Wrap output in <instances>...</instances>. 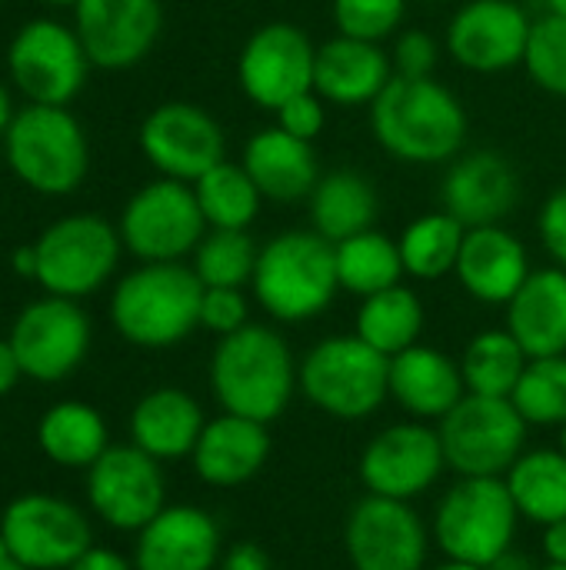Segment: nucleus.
Wrapping results in <instances>:
<instances>
[{"label":"nucleus","instance_id":"42","mask_svg":"<svg viewBox=\"0 0 566 570\" xmlns=\"http://www.w3.org/2000/svg\"><path fill=\"white\" fill-rule=\"evenodd\" d=\"M247 324H250V304H247L244 287H203V301H200L203 331L227 337Z\"/></svg>","mask_w":566,"mask_h":570},{"label":"nucleus","instance_id":"29","mask_svg":"<svg viewBox=\"0 0 566 570\" xmlns=\"http://www.w3.org/2000/svg\"><path fill=\"white\" fill-rule=\"evenodd\" d=\"M527 357H557L566 354V271L537 267L524 287L507 304L504 324Z\"/></svg>","mask_w":566,"mask_h":570},{"label":"nucleus","instance_id":"48","mask_svg":"<svg viewBox=\"0 0 566 570\" xmlns=\"http://www.w3.org/2000/svg\"><path fill=\"white\" fill-rule=\"evenodd\" d=\"M540 548H544L547 564H566V518L564 521H554V524H547V528H544Z\"/></svg>","mask_w":566,"mask_h":570},{"label":"nucleus","instance_id":"50","mask_svg":"<svg viewBox=\"0 0 566 570\" xmlns=\"http://www.w3.org/2000/svg\"><path fill=\"white\" fill-rule=\"evenodd\" d=\"M487 570H540V564L527 554V551H517V548H510V551H504L494 564Z\"/></svg>","mask_w":566,"mask_h":570},{"label":"nucleus","instance_id":"59","mask_svg":"<svg viewBox=\"0 0 566 570\" xmlns=\"http://www.w3.org/2000/svg\"><path fill=\"white\" fill-rule=\"evenodd\" d=\"M427 3H444V0H427Z\"/></svg>","mask_w":566,"mask_h":570},{"label":"nucleus","instance_id":"38","mask_svg":"<svg viewBox=\"0 0 566 570\" xmlns=\"http://www.w3.org/2000/svg\"><path fill=\"white\" fill-rule=\"evenodd\" d=\"M514 407L530 428H564L566 424V354L530 357L514 394Z\"/></svg>","mask_w":566,"mask_h":570},{"label":"nucleus","instance_id":"14","mask_svg":"<svg viewBox=\"0 0 566 570\" xmlns=\"http://www.w3.org/2000/svg\"><path fill=\"white\" fill-rule=\"evenodd\" d=\"M0 538L30 570H67L93 548L87 514L50 494H23L10 501L0 518Z\"/></svg>","mask_w":566,"mask_h":570},{"label":"nucleus","instance_id":"45","mask_svg":"<svg viewBox=\"0 0 566 570\" xmlns=\"http://www.w3.org/2000/svg\"><path fill=\"white\" fill-rule=\"evenodd\" d=\"M537 234L550 261L566 271V184L544 200L537 214Z\"/></svg>","mask_w":566,"mask_h":570},{"label":"nucleus","instance_id":"53","mask_svg":"<svg viewBox=\"0 0 566 570\" xmlns=\"http://www.w3.org/2000/svg\"><path fill=\"white\" fill-rule=\"evenodd\" d=\"M0 570H30V568H23L13 554H10V548H7V541L0 538Z\"/></svg>","mask_w":566,"mask_h":570},{"label":"nucleus","instance_id":"24","mask_svg":"<svg viewBox=\"0 0 566 570\" xmlns=\"http://www.w3.org/2000/svg\"><path fill=\"white\" fill-rule=\"evenodd\" d=\"M390 397L414 417L440 424L464 397L467 384L460 361L430 344H414L390 357Z\"/></svg>","mask_w":566,"mask_h":570},{"label":"nucleus","instance_id":"8","mask_svg":"<svg viewBox=\"0 0 566 570\" xmlns=\"http://www.w3.org/2000/svg\"><path fill=\"white\" fill-rule=\"evenodd\" d=\"M437 431L447 468L457 478H507V471L527 451L530 424L520 417L510 397L467 394L437 424Z\"/></svg>","mask_w":566,"mask_h":570},{"label":"nucleus","instance_id":"13","mask_svg":"<svg viewBox=\"0 0 566 570\" xmlns=\"http://www.w3.org/2000/svg\"><path fill=\"white\" fill-rule=\"evenodd\" d=\"M430 528L410 501L364 494L344 524V551L354 570H427Z\"/></svg>","mask_w":566,"mask_h":570},{"label":"nucleus","instance_id":"37","mask_svg":"<svg viewBox=\"0 0 566 570\" xmlns=\"http://www.w3.org/2000/svg\"><path fill=\"white\" fill-rule=\"evenodd\" d=\"M193 194L207 227L214 230H250L264 204L254 177L234 160H220L200 180H193Z\"/></svg>","mask_w":566,"mask_h":570},{"label":"nucleus","instance_id":"4","mask_svg":"<svg viewBox=\"0 0 566 570\" xmlns=\"http://www.w3.org/2000/svg\"><path fill=\"white\" fill-rule=\"evenodd\" d=\"M200 301L203 284L183 261L140 264L113 287L110 321L133 347L163 351L200 327Z\"/></svg>","mask_w":566,"mask_h":570},{"label":"nucleus","instance_id":"20","mask_svg":"<svg viewBox=\"0 0 566 570\" xmlns=\"http://www.w3.org/2000/svg\"><path fill=\"white\" fill-rule=\"evenodd\" d=\"M77 37L100 70H127L140 63L160 30L163 3L160 0H80L73 7Z\"/></svg>","mask_w":566,"mask_h":570},{"label":"nucleus","instance_id":"3","mask_svg":"<svg viewBox=\"0 0 566 570\" xmlns=\"http://www.w3.org/2000/svg\"><path fill=\"white\" fill-rule=\"evenodd\" d=\"M254 301L277 324H307L340 294L337 254L317 230H284L270 237L254 267Z\"/></svg>","mask_w":566,"mask_h":570},{"label":"nucleus","instance_id":"5","mask_svg":"<svg viewBox=\"0 0 566 570\" xmlns=\"http://www.w3.org/2000/svg\"><path fill=\"white\" fill-rule=\"evenodd\" d=\"M297 387L320 414L357 424L374 417L390 397V357L357 334H334L300 357Z\"/></svg>","mask_w":566,"mask_h":570},{"label":"nucleus","instance_id":"22","mask_svg":"<svg viewBox=\"0 0 566 570\" xmlns=\"http://www.w3.org/2000/svg\"><path fill=\"white\" fill-rule=\"evenodd\" d=\"M224 558L220 524L197 504H167L137 531L133 570H217Z\"/></svg>","mask_w":566,"mask_h":570},{"label":"nucleus","instance_id":"34","mask_svg":"<svg viewBox=\"0 0 566 570\" xmlns=\"http://www.w3.org/2000/svg\"><path fill=\"white\" fill-rule=\"evenodd\" d=\"M334 254H337L340 291H347L360 301L370 294H380L387 287L404 284L407 271H404L400 244L377 227L334 244Z\"/></svg>","mask_w":566,"mask_h":570},{"label":"nucleus","instance_id":"25","mask_svg":"<svg viewBox=\"0 0 566 570\" xmlns=\"http://www.w3.org/2000/svg\"><path fill=\"white\" fill-rule=\"evenodd\" d=\"M270 424L237 417V414H217L207 421L190 461L203 484L210 488H240L254 481L270 458Z\"/></svg>","mask_w":566,"mask_h":570},{"label":"nucleus","instance_id":"55","mask_svg":"<svg viewBox=\"0 0 566 570\" xmlns=\"http://www.w3.org/2000/svg\"><path fill=\"white\" fill-rule=\"evenodd\" d=\"M430 570H487V568H474V564H460V561H447L444 558V564H437V568Z\"/></svg>","mask_w":566,"mask_h":570},{"label":"nucleus","instance_id":"9","mask_svg":"<svg viewBox=\"0 0 566 570\" xmlns=\"http://www.w3.org/2000/svg\"><path fill=\"white\" fill-rule=\"evenodd\" d=\"M37 284L47 294L80 301L100 291L120 264V230L97 214H70L50 224L37 244Z\"/></svg>","mask_w":566,"mask_h":570},{"label":"nucleus","instance_id":"2","mask_svg":"<svg viewBox=\"0 0 566 570\" xmlns=\"http://www.w3.org/2000/svg\"><path fill=\"white\" fill-rule=\"evenodd\" d=\"M300 361L270 324H247L217 341L210 357V391L224 414L274 424L294 401Z\"/></svg>","mask_w":566,"mask_h":570},{"label":"nucleus","instance_id":"46","mask_svg":"<svg viewBox=\"0 0 566 570\" xmlns=\"http://www.w3.org/2000/svg\"><path fill=\"white\" fill-rule=\"evenodd\" d=\"M217 570H274V561L257 541H237L234 548L224 551Z\"/></svg>","mask_w":566,"mask_h":570},{"label":"nucleus","instance_id":"16","mask_svg":"<svg viewBox=\"0 0 566 570\" xmlns=\"http://www.w3.org/2000/svg\"><path fill=\"white\" fill-rule=\"evenodd\" d=\"M87 501L113 531H143L167 508L160 461L137 444L107 448L87 468Z\"/></svg>","mask_w":566,"mask_h":570},{"label":"nucleus","instance_id":"12","mask_svg":"<svg viewBox=\"0 0 566 570\" xmlns=\"http://www.w3.org/2000/svg\"><path fill=\"white\" fill-rule=\"evenodd\" d=\"M447 471L440 431L427 421H400L377 431L360 451L357 474L367 494L417 501Z\"/></svg>","mask_w":566,"mask_h":570},{"label":"nucleus","instance_id":"15","mask_svg":"<svg viewBox=\"0 0 566 570\" xmlns=\"http://www.w3.org/2000/svg\"><path fill=\"white\" fill-rule=\"evenodd\" d=\"M317 47L290 20L257 27L237 57V83L250 104L277 114L290 97L314 90Z\"/></svg>","mask_w":566,"mask_h":570},{"label":"nucleus","instance_id":"31","mask_svg":"<svg viewBox=\"0 0 566 570\" xmlns=\"http://www.w3.org/2000/svg\"><path fill=\"white\" fill-rule=\"evenodd\" d=\"M507 491L520 511V521L547 528L566 518V451L537 448L524 451L507 471Z\"/></svg>","mask_w":566,"mask_h":570},{"label":"nucleus","instance_id":"43","mask_svg":"<svg viewBox=\"0 0 566 570\" xmlns=\"http://www.w3.org/2000/svg\"><path fill=\"white\" fill-rule=\"evenodd\" d=\"M390 63H394V77H410V80L434 77L440 63V43L427 30H404L394 40Z\"/></svg>","mask_w":566,"mask_h":570},{"label":"nucleus","instance_id":"47","mask_svg":"<svg viewBox=\"0 0 566 570\" xmlns=\"http://www.w3.org/2000/svg\"><path fill=\"white\" fill-rule=\"evenodd\" d=\"M67 570H133L130 561H123L117 551H107V548H90L77 564H70Z\"/></svg>","mask_w":566,"mask_h":570},{"label":"nucleus","instance_id":"33","mask_svg":"<svg viewBox=\"0 0 566 570\" xmlns=\"http://www.w3.org/2000/svg\"><path fill=\"white\" fill-rule=\"evenodd\" d=\"M37 441H40V451L60 468H90L110 448L100 411L83 401L53 404L40 417Z\"/></svg>","mask_w":566,"mask_h":570},{"label":"nucleus","instance_id":"1","mask_svg":"<svg viewBox=\"0 0 566 570\" xmlns=\"http://www.w3.org/2000/svg\"><path fill=\"white\" fill-rule=\"evenodd\" d=\"M374 140L400 164H450L467 144L460 97L434 77H394L370 104Z\"/></svg>","mask_w":566,"mask_h":570},{"label":"nucleus","instance_id":"28","mask_svg":"<svg viewBox=\"0 0 566 570\" xmlns=\"http://www.w3.org/2000/svg\"><path fill=\"white\" fill-rule=\"evenodd\" d=\"M207 428L203 407L180 387H157L130 411V444L157 461L190 458Z\"/></svg>","mask_w":566,"mask_h":570},{"label":"nucleus","instance_id":"54","mask_svg":"<svg viewBox=\"0 0 566 570\" xmlns=\"http://www.w3.org/2000/svg\"><path fill=\"white\" fill-rule=\"evenodd\" d=\"M544 7H547V13H554V17H566V0H544Z\"/></svg>","mask_w":566,"mask_h":570},{"label":"nucleus","instance_id":"41","mask_svg":"<svg viewBox=\"0 0 566 570\" xmlns=\"http://www.w3.org/2000/svg\"><path fill=\"white\" fill-rule=\"evenodd\" d=\"M334 27L344 37L380 43L397 33L407 17V0H334Z\"/></svg>","mask_w":566,"mask_h":570},{"label":"nucleus","instance_id":"58","mask_svg":"<svg viewBox=\"0 0 566 570\" xmlns=\"http://www.w3.org/2000/svg\"><path fill=\"white\" fill-rule=\"evenodd\" d=\"M560 448H564V451H566V424H564V428H560Z\"/></svg>","mask_w":566,"mask_h":570},{"label":"nucleus","instance_id":"17","mask_svg":"<svg viewBox=\"0 0 566 570\" xmlns=\"http://www.w3.org/2000/svg\"><path fill=\"white\" fill-rule=\"evenodd\" d=\"M140 150L160 177L193 184L217 167L227 150L224 127L214 114L190 100H167L140 124Z\"/></svg>","mask_w":566,"mask_h":570},{"label":"nucleus","instance_id":"21","mask_svg":"<svg viewBox=\"0 0 566 570\" xmlns=\"http://www.w3.org/2000/svg\"><path fill=\"white\" fill-rule=\"evenodd\" d=\"M520 200V177L500 150L457 154L440 184V207L464 227L504 224Z\"/></svg>","mask_w":566,"mask_h":570},{"label":"nucleus","instance_id":"11","mask_svg":"<svg viewBox=\"0 0 566 570\" xmlns=\"http://www.w3.org/2000/svg\"><path fill=\"white\" fill-rule=\"evenodd\" d=\"M7 67L30 104L67 107L83 90L93 63L77 30L40 17L17 30L7 50Z\"/></svg>","mask_w":566,"mask_h":570},{"label":"nucleus","instance_id":"23","mask_svg":"<svg viewBox=\"0 0 566 570\" xmlns=\"http://www.w3.org/2000/svg\"><path fill=\"white\" fill-rule=\"evenodd\" d=\"M530 271V254L514 230H507L504 224L467 227L454 274L477 304L507 307Z\"/></svg>","mask_w":566,"mask_h":570},{"label":"nucleus","instance_id":"49","mask_svg":"<svg viewBox=\"0 0 566 570\" xmlns=\"http://www.w3.org/2000/svg\"><path fill=\"white\" fill-rule=\"evenodd\" d=\"M20 364H17V354L10 347V341H0V397L13 391V384L20 381Z\"/></svg>","mask_w":566,"mask_h":570},{"label":"nucleus","instance_id":"51","mask_svg":"<svg viewBox=\"0 0 566 570\" xmlns=\"http://www.w3.org/2000/svg\"><path fill=\"white\" fill-rule=\"evenodd\" d=\"M13 271L23 274V277H37V250H33V244L13 250Z\"/></svg>","mask_w":566,"mask_h":570},{"label":"nucleus","instance_id":"6","mask_svg":"<svg viewBox=\"0 0 566 570\" xmlns=\"http://www.w3.org/2000/svg\"><path fill=\"white\" fill-rule=\"evenodd\" d=\"M520 511L504 478H457L430 518L434 548L447 561L490 568L514 548Z\"/></svg>","mask_w":566,"mask_h":570},{"label":"nucleus","instance_id":"56","mask_svg":"<svg viewBox=\"0 0 566 570\" xmlns=\"http://www.w3.org/2000/svg\"><path fill=\"white\" fill-rule=\"evenodd\" d=\"M43 3H53V7H77L80 0H43Z\"/></svg>","mask_w":566,"mask_h":570},{"label":"nucleus","instance_id":"39","mask_svg":"<svg viewBox=\"0 0 566 570\" xmlns=\"http://www.w3.org/2000/svg\"><path fill=\"white\" fill-rule=\"evenodd\" d=\"M260 247L250 230H207L193 250V274L203 287H247L254 281Z\"/></svg>","mask_w":566,"mask_h":570},{"label":"nucleus","instance_id":"44","mask_svg":"<svg viewBox=\"0 0 566 570\" xmlns=\"http://www.w3.org/2000/svg\"><path fill=\"white\" fill-rule=\"evenodd\" d=\"M277 127H284L287 134L314 144L324 134V127H327V100L317 90H307V94L290 97L277 110Z\"/></svg>","mask_w":566,"mask_h":570},{"label":"nucleus","instance_id":"35","mask_svg":"<svg viewBox=\"0 0 566 570\" xmlns=\"http://www.w3.org/2000/svg\"><path fill=\"white\" fill-rule=\"evenodd\" d=\"M464 237H467V227L444 207L410 220L404 227V234L397 237L407 277L440 281V277L454 274Z\"/></svg>","mask_w":566,"mask_h":570},{"label":"nucleus","instance_id":"19","mask_svg":"<svg viewBox=\"0 0 566 570\" xmlns=\"http://www.w3.org/2000/svg\"><path fill=\"white\" fill-rule=\"evenodd\" d=\"M534 20L517 0H467L447 23V53L470 73L524 67Z\"/></svg>","mask_w":566,"mask_h":570},{"label":"nucleus","instance_id":"30","mask_svg":"<svg viewBox=\"0 0 566 570\" xmlns=\"http://www.w3.org/2000/svg\"><path fill=\"white\" fill-rule=\"evenodd\" d=\"M310 200V230L340 244L364 230H374L380 197L360 170H330L317 180Z\"/></svg>","mask_w":566,"mask_h":570},{"label":"nucleus","instance_id":"7","mask_svg":"<svg viewBox=\"0 0 566 570\" xmlns=\"http://www.w3.org/2000/svg\"><path fill=\"white\" fill-rule=\"evenodd\" d=\"M10 170L37 194H73L90 170V144L67 107L27 104L3 134Z\"/></svg>","mask_w":566,"mask_h":570},{"label":"nucleus","instance_id":"27","mask_svg":"<svg viewBox=\"0 0 566 570\" xmlns=\"http://www.w3.org/2000/svg\"><path fill=\"white\" fill-rule=\"evenodd\" d=\"M240 164L254 177L264 200H277V204H294L310 197L317 180L324 177L314 144L287 134L277 124L257 130L247 140Z\"/></svg>","mask_w":566,"mask_h":570},{"label":"nucleus","instance_id":"36","mask_svg":"<svg viewBox=\"0 0 566 570\" xmlns=\"http://www.w3.org/2000/svg\"><path fill=\"white\" fill-rule=\"evenodd\" d=\"M527 361H530L527 351L517 344V337L507 327L480 331L477 337H470V344L460 354V374H464L467 394L510 397Z\"/></svg>","mask_w":566,"mask_h":570},{"label":"nucleus","instance_id":"18","mask_svg":"<svg viewBox=\"0 0 566 570\" xmlns=\"http://www.w3.org/2000/svg\"><path fill=\"white\" fill-rule=\"evenodd\" d=\"M7 341L23 377L53 384L83 364L90 351V317L77 307V301L50 294L20 311Z\"/></svg>","mask_w":566,"mask_h":570},{"label":"nucleus","instance_id":"40","mask_svg":"<svg viewBox=\"0 0 566 570\" xmlns=\"http://www.w3.org/2000/svg\"><path fill=\"white\" fill-rule=\"evenodd\" d=\"M524 70L540 90L566 97V17L544 13L534 20Z\"/></svg>","mask_w":566,"mask_h":570},{"label":"nucleus","instance_id":"52","mask_svg":"<svg viewBox=\"0 0 566 570\" xmlns=\"http://www.w3.org/2000/svg\"><path fill=\"white\" fill-rule=\"evenodd\" d=\"M17 117V110H13V100H10V90L0 83V134H7V127H10V120Z\"/></svg>","mask_w":566,"mask_h":570},{"label":"nucleus","instance_id":"57","mask_svg":"<svg viewBox=\"0 0 566 570\" xmlns=\"http://www.w3.org/2000/svg\"><path fill=\"white\" fill-rule=\"evenodd\" d=\"M540 570H566V564H540Z\"/></svg>","mask_w":566,"mask_h":570},{"label":"nucleus","instance_id":"10","mask_svg":"<svg viewBox=\"0 0 566 570\" xmlns=\"http://www.w3.org/2000/svg\"><path fill=\"white\" fill-rule=\"evenodd\" d=\"M120 240L143 264L183 261L197 250L210 230L197 204L193 184L183 180H150L143 184L120 214Z\"/></svg>","mask_w":566,"mask_h":570},{"label":"nucleus","instance_id":"32","mask_svg":"<svg viewBox=\"0 0 566 570\" xmlns=\"http://www.w3.org/2000/svg\"><path fill=\"white\" fill-rule=\"evenodd\" d=\"M424 321L427 314H424V301L417 297V291L407 284H397L360 301L354 334L374 351H380L384 357H397L400 351L420 344Z\"/></svg>","mask_w":566,"mask_h":570},{"label":"nucleus","instance_id":"26","mask_svg":"<svg viewBox=\"0 0 566 570\" xmlns=\"http://www.w3.org/2000/svg\"><path fill=\"white\" fill-rule=\"evenodd\" d=\"M390 80L394 63L380 43L337 33L317 47L314 90L334 107H370Z\"/></svg>","mask_w":566,"mask_h":570}]
</instances>
